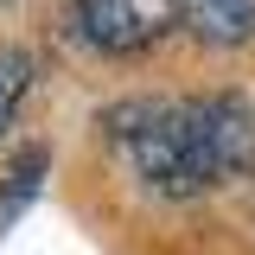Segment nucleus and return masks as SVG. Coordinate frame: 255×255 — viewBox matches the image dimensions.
<instances>
[{
	"label": "nucleus",
	"instance_id": "obj_1",
	"mask_svg": "<svg viewBox=\"0 0 255 255\" xmlns=\"http://www.w3.org/2000/svg\"><path fill=\"white\" fill-rule=\"evenodd\" d=\"M109 134H115V147L128 153L134 179L147 191H159V198H198V191L217 185L191 96H179V102H159V96L115 102L109 109Z\"/></svg>",
	"mask_w": 255,
	"mask_h": 255
},
{
	"label": "nucleus",
	"instance_id": "obj_2",
	"mask_svg": "<svg viewBox=\"0 0 255 255\" xmlns=\"http://www.w3.org/2000/svg\"><path fill=\"white\" fill-rule=\"evenodd\" d=\"M185 19V0H77V26L96 51H147Z\"/></svg>",
	"mask_w": 255,
	"mask_h": 255
},
{
	"label": "nucleus",
	"instance_id": "obj_3",
	"mask_svg": "<svg viewBox=\"0 0 255 255\" xmlns=\"http://www.w3.org/2000/svg\"><path fill=\"white\" fill-rule=\"evenodd\" d=\"M185 32L211 51H236L255 38V0H185Z\"/></svg>",
	"mask_w": 255,
	"mask_h": 255
},
{
	"label": "nucleus",
	"instance_id": "obj_4",
	"mask_svg": "<svg viewBox=\"0 0 255 255\" xmlns=\"http://www.w3.org/2000/svg\"><path fill=\"white\" fill-rule=\"evenodd\" d=\"M38 172H45V153H38V147H26V153L13 159V172H6V191H0V236H6V223H13V217L32 204V191H38Z\"/></svg>",
	"mask_w": 255,
	"mask_h": 255
},
{
	"label": "nucleus",
	"instance_id": "obj_5",
	"mask_svg": "<svg viewBox=\"0 0 255 255\" xmlns=\"http://www.w3.org/2000/svg\"><path fill=\"white\" fill-rule=\"evenodd\" d=\"M26 83H32V58L26 51H0V134H6V122H13Z\"/></svg>",
	"mask_w": 255,
	"mask_h": 255
}]
</instances>
